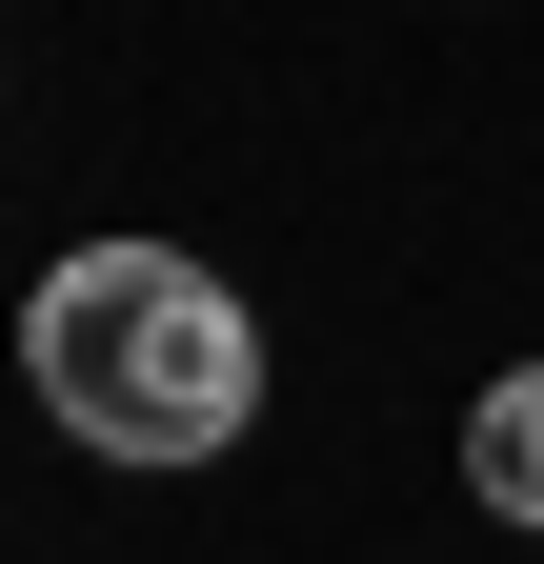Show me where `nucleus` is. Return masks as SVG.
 <instances>
[{
	"mask_svg": "<svg viewBox=\"0 0 544 564\" xmlns=\"http://www.w3.org/2000/svg\"><path fill=\"white\" fill-rule=\"evenodd\" d=\"M21 383H41L61 444H101V464H222L262 423V323L182 242H81L21 303Z\"/></svg>",
	"mask_w": 544,
	"mask_h": 564,
	"instance_id": "nucleus-1",
	"label": "nucleus"
},
{
	"mask_svg": "<svg viewBox=\"0 0 544 564\" xmlns=\"http://www.w3.org/2000/svg\"><path fill=\"white\" fill-rule=\"evenodd\" d=\"M464 484H485L504 524H544V364H504V383H485V423H464Z\"/></svg>",
	"mask_w": 544,
	"mask_h": 564,
	"instance_id": "nucleus-2",
	"label": "nucleus"
}]
</instances>
